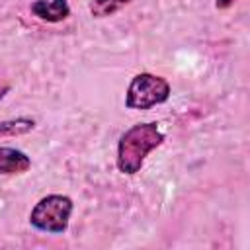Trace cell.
Returning <instances> with one entry per match:
<instances>
[{
    "instance_id": "obj_4",
    "label": "cell",
    "mask_w": 250,
    "mask_h": 250,
    "mask_svg": "<svg viewBox=\"0 0 250 250\" xmlns=\"http://www.w3.org/2000/svg\"><path fill=\"white\" fill-rule=\"evenodd\" d=\"M29 12L41 21L59 23L70 16V4L68 0H35L29 6Z\"/></svg>"
},
{
    "instance_id": "obj_6",
    "label": "cell",
    "mask_w": 250,
    "mask_h": 250,
    "mask_svg": "<svg viewBox=\"0 0 250 250\" xmlns=\"http://www.w3.org/2000/svg\"><path fill=\"white\" fill-rule=\"evenodd\" d=\"M35 119L31 117H16L0 121V137H20L35 129Z\"/></svg>"
},
{
    "instance_id": "obj_8",
    "label": "cell",
    "mask_w": 250,
    "mask_h": 250,
    "mask_svg": "<svg viewBox=\"0 0 250 250\" xmlns=\"http://www.w3.org/2000/svg\"><path fill=\"white\" fill-rule=\"evenodd\" d=\"M234 2H236V0H215V8H217V10H227V8H230Z\"/></svg>"
},
{
    "instance_id": "obj_5",
    "label": "cell",
    "mask_w": 250,
    "mask_h": 250,
    "mask_svg": "<svg viewBox=\"0 0 250 250\" xmlns=\"http://www.w3.org/2000/svg\"><path fill=\"white\" fill-rule=\"evenodd\" d=\"M31 168V158L12 146H0V176H18Z\"/></svg>"
},
{
    "instance_id": "obj_7",
    "label": "cell",
    "mask_w": 250,
    "mask_h": 250,
    "mask_svg": "<svg viewBox=\"0 0 250 250\" xmlns=\"http://www.w3.org/2000/svg\"><path fill=\"white\" fill-rule=\"evenodd\" d=\"M127 4H131V0H92L90 2V14L92 18H109L113 14H117L119 10H123Z\"/></svg>"
},
{
    "instance_id": "obj_2",
    "label": "cell",
    "mask_w": 250,
    "mask_h": 250,
    "mask_svg": "<svg viewBox=\"0 0 250 250\" xmlns=\"http://www.w3.org/2000/svg\"><path fill=\"white\" fill-rule=\"evenodd\" d=\"M72 209H74V203L68 195L49 193L33 205L29 213V225L41 232L61 234L68 229Z\"/></svg>"
},
{
    "instance_id": "obj_1",
    "label": "cell",
    "mask_w": 250,
    "mask_h": 250,
    "mask_svg": "<svg viewBox=\"0 0 250 250\" xmlns=\"http://www.w3.org/2000/svg\"><path fill=\"white\" fill-rule=\"evenodd\" d=\"M166 141L164 133L160 131L156 121H145V123H135L129 127L117 143V170L121 174L133 176L141 172L146 156L158 148Z\"/></svg>"
},
{
    "instance_id": "obj_3",
    "label": "cell",
    "mask_w": 250,
    "mask_h": 250,
    "mask_svg": "<svg viewBox=\"0 0 250 250\" xmlns=\"http://www.w3.org/2000/svg\"><path fill=\"white\" fill-rule=\"evenodd\" d=\"M170 92V82L164 76L152 72H139L129 82V88L125 92V105L129 109L145 111L168 102Z\"/></svg>"
}]
</instances>
